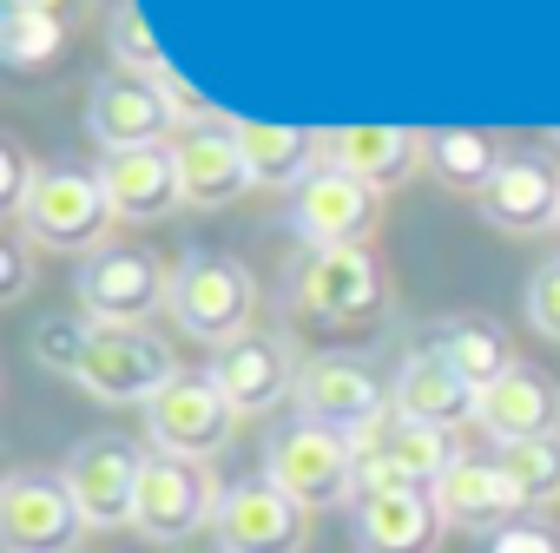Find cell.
<instances>
[{"label": "cell", "instance_id": "7402d4cb", "mask_svg": "<svg viewBox=\"0 0 560 553\" xmlns=\"http://www.w3.org/2000/svg\"><path fill=\"white\" fill-rule=\"evenodd\" d=\"M100 185L113 198V211L126 224H152V217H172L185 204V185H178V152L172 145H132V152H106L100 158Z\"/></svg>", "mask_w": 560, "mask_h": 553}, {"label": "cell", "instance_id": "ac0fdd59", "mask_svg": "<svg viewBox=\"0 0 560 553\" xmlns=\"http://www.w3.org/2000/svg\"><path fill=\"white\" fill-rule=\"evenodd\" d=\"M291 402H298V415H311V422H324V428H343V435H363L376 415H389L383 383H376L370 363H357V356H311Z\"/></svg>", "mask_w": 560, "mask_h": 553}, {"label": "cell", "instance_id": "cb8c5ba5", "mask_svg": "<svg viewBox=\"0 0 560 553\" xmlns=\"http://www.w3.org/2000/svg\"><path fill=\"white\" fill-rule=\"evenodd\" d=\"M435 507H442L448 527H468V533H501L508 520L527 514V501H521V487L508 481V468H501V461H475V455H462V461L435 481Z\"/></svg>", "mask_w": 560, "mask_h": 553}, {"label": "cell", "instance_id": "1f68e13d", "mask_svg": "<svg viewBox=\"0 0 560 553\" xmlns=\"http://www.w3.org/2000/svg\"><path fill=\"white\" fill-rule=\"evenodd\" d=\"M527 323H534L547 343H560V257H547V263L527 276Z\"/></svg>", "mask_w": 560, "mask_h": 553}, {"label": "cell", "instance_id": "30bf717a", "mask_svg": "<svg viewBox=\"0 0 560 553\" xmlns=\"http://www.w3.org/2000/svg\"><path fill=\"white\" fill-rule=\"evenodd\" d=\"M86 514L67 494L60 474H8L0 481V546L8 553H80L86 540Z\"/></svg>", "mask_w": 560, "mask_h": 553}, {"label": "cell", "instance_id": "277c9868", "mask_svg": "<svg viewBox=\"0 0 560 553\" xmlns=\"http://www.w3.org/2000/svg\"><path fill=\"white\" fill-rule=\"evenodd\" d=\"M73 291L100 330H145L159 310H172V270L139 244H100L93 257H80Z\"/></svg>", "mask_w": 560, "mask_h": 553}, {"label": "cell", "instance_id": "484cf974", "mask_svg": "<svg viewBox=\"0 0 560 553\" xmlns=\"http://www.w3.org/2000/svg\"><path fill=\"white\" fill-rule=\"evenodd\" d=\"M429 343H435L475 389H488V383H501V376L514 369V337H508L494 317H448Z\"/></svg>", "mask_w": 560, "mask_h": 553}, {"label": "cell", "instance_id": "44dd1931", "mask_svg": "<svg viewBox=\"0 0 560 553\" xmlns=\"http://www.w3.org/2000/svg\"><path fill=\"white\" fill-rule=\"evenodd\" d=\"M389 402L402 409V415H416V422H429V428H462V422H475L481 415V389L435 350V343H422V350H409L402 356V369H396V389H389Z\"/></svg>", "mask_w": 560, "mask_h": 553}, {"label": "cell", "instance_id": "6da1fadb", "mask_svg": "<svg viewBox=\"0 0 560 553\" xmlns=\"http://www.w3.org/2000/svg\"><path fill=\"white\" fill-rule=\"evenodd\" d=\"M198 119H211L198 99H191V86L178 80V73H165V80H145V73H100L93 80V93H86V139L100 145V152H132V145H165L178 126H198Z\"/></svg>", "mask_w": 560, "mask_h": 553}, {"label": "cell", "instance_id": "4fadbf2b", "mask_svg": "<svg viewBox=\"0 0 560 553\" xmlns=\"http://www.w3.org/2000/svg\"><path fill=\"white\" fill-rule=\"evenodd\" d=\"M376 217H383V191L337 172L330 158L291 191V231L304 237V250H350L376 231Z\"/></svg>", "mask_w": 560, "mask_h": 553}, {"label": "cell", "instance_id": "3957f363", "mask_svg": "<svg viewBox=\"0 0 560 553\" xmlns=\"http://www.w3.org/2000/svg\"><path fill=\"white\" fill-rule=\"evenodd\" d=\"M257 317V276L224 250H185L172 270V323L211 350L237 343Z\"/></svg>", "mask_w": 560, "mask_h": 553}, {"label": "cell", "instance_id": "7c38bea8", "mask_svg": "<svg viewBox=\"0 0 560 553\" xmlns=\"http://www.w3.org/2000/svg\"><path fill=\"white\" fill-rule=\"evenodd\" d=\"M139 474H145V455H139L126 435H86V442H73V455L60 461V481H67V494L80 501V514H86L93 533L132 527Z\"/></svg>", "mask_w": 560, "mask_h": 553}, {"label": "cell", "instance_id": "603a6c76", "mask_svg": "<svg viewBox=\"0 0 560 553\" xmlns=\"http://www.w3.org/2000/svg\"><path fill=\"white\" fill-rule=\"evenodd\" d=\"M475 422H481V435L501 442V448L534 442V435H560V383L540 376V369H527V363H514L501 383L481 389V415H475Z\"/></svg>", "mask_w": 560, "mask_h": 553}, {"label": "cell", "instance_id": "d6a6232c", "mask_svg": "<svg viewBox=\"0 0 560 553\" xmlns=\"http://www.w3.org/2000/svg\"><path fill=\"white\" fill-rule=\"evenodd\" d=\"M34 178H40V165L27 158V145L21 139H0V204H8V217H21Z\"/></svg>", "mask_w": 560, "mask_h": 553}, {"label": "cell", "instance_id": "4316f807", "mask_svg": "<svg viewBox=\"0 0 560 553\" xmlns=\"http://www.w3.org/2000/svg\"><path fill=\"white\" fill-rule=\"evenodd\" d=\"M494 172H501V152H494L488 132H475V126H442V132H429V178H435L442 191L481 198Z\"/></svg>", "mask_w": 560, "mask_h": 553}, {"label": "cell", "instance_id": "ba28073f", "mask_svg": "<svg viewBox=\"0 0 560 553\" xmlns=\"http://www.w3.org/2000/svg\"><path fill=\"white\" fill-rule=\"evenodd\" d=\"M139 415H145L152 455H178V461H211L237 428V409L211 376H172Z\"/></svg>", "mask_w": 560, "mask_h": 553}, {"label": "cell", "instance_id": "d4e9b609", "mask_svg": "<svg viewBox=\"0 0 560 553\" xmlns=\"http://www.w3.org/2000/svg\"><path fill=\"white\" fill-rule=\"evenodd\" d=\"M231 126H237L244 158H250V178L270 185V191H298V185L324 165V132L270 126V119H231Z\"/></svg>", "mask_w": 560, "mask_h": 553}, {"label": "cell", "instance_id": "8d00e7d4", "mask_svg": "<svg viewBox=\"0 0 560 553\" xmlns=\"http://www.w3.org/2000/svg\"><path fill=\"white\" fill-rule=\"evenodd\" d=\"M553 139H560V132H553Z\"/></svg>", "mask_w": 560, "mask_h": 553}, {"label": "cell", "instance_id": "f546056e", "mask_svg": "<svg viewBox=\"0 0 560 553\" xmlns=\"http://www.w3.org/2000/svg\"><path fill=\"white\" fill-rule=\"evenodd\" d=\"M106 54L119 60V73H145V80H165V54L139 14V0H113V14H106Z\"/></svg>", "mask_w": 560, "mask_h": 553}, {"label": "cell", "instance_id": "8992f818", "mask_svg": "<svg viewBox=\"0 0 560 553\" xmlns=\"http://www.w3.org/2000/svg\"><path fill=\"white\" fill-rule=\"evenodd\" d=\"M455 435L429 428L416 415H402L389 402V415H376L357 435V494H396V487H435L455 468Z\"/></svg>", "mask_w": 560, "mask_h": 553}, {"label": "cell", "instance_id": "8fae6325", "mask_svg": "<svg viewBox=\"0 0 560 553\" xmlns=\"http://www.w3.org/2000/svg\"><path fill=\"white\" fill-rule=\"evenodd\" d=\"M218 553H304L311 546V507H298L270 474H250L224 487V507L211 520Z\"/></svg>", "mask_w": 560, "mask_h": 553}, {"label": "cell", "instance_id": "83f0119b", "mask_svg": "<svg viewBox=\"0 0 560 553\" xmlns=\"http://www.w3.org/2000/svg\"><path fill=\"white\" fill-rule=\"evenodd\" d=\"M67 47V21L47 14V8H14L8 0V14H0V60H8L14 73H34L47 60H60Z\"/></svg>", "mask_w": 560, "mask_h": 553}, {"label": "cell", "instance_id": "52a82bcc", "mask_svg": "<svg viewBox=\"0 0 560 553\" xmlns=\"http://www.w3.org/2000/svg\"><path fill=\"white\" fill-rule=\"evenodd\" d=\"M224 507V487L211 474V461H178V455H145L139 474V507H132V533L152 546H185L198 540Z\"/></svg>", "mask_w": 560, "mask_h": 553}, {"label": "cell", "instance_id": "e0dca14e", "mask_svg": "<svg viewBox=\"0 0 560 553\" xmlns=\"http://www.w3.org/2000/svg\"><path fill=\"white\" fill-rule=\"evenodd\" d=\"M172 152H178L185 204H198V211H224V204H237V198L257 185L231 119H198V126H185Z\"/></svg>", "mask_w": 560, "mask_h": 553}, {"label": "cell", "instance_id": "2e32d148", "mask_svg": "<svg viewBox=\"0 0 560 553\" xmlns=\"http://www.w3.org/2000/svg\"><path fill=\"white\" fill-rule=\"evenodd\" d=\"M475 211L494 231H514V237L560 231V165L547 152H508L501 172L488 178V191L475 198Z\"/></svg>", "mask_w": 560, "mask_h": 553}, {"label": "cell", "instance_id": "7a4b0ae2", "mask_svg": "<svg viewBox=\"0 0 560 553\" xmlns=\"http://www.w3.org/2000/svg\"><path fill=\"white\" fill-rule=\"evenodd\" d=\"M264 474L311 514L357 507V435L324 428L311 415H291V422H277L270 442H264Z\"/></svg>", "mask_w": 560, "mask_h": 553}, {"label": "cell", "instance_id": "d6986e66", "mask_svg": "<svg viewBox=\"0 0 560 553\" xmlns=\"http://www.w3.org/2000/svg\"><path fill=\"white\" fill-rule=\"evenodd\" d=\"M448 533L435 487H396V494H357L350 540L357 553H435Z\"/></svg>", "mask_w": 560, "mask_h": 553}, {"label": "cell", "instance_id": "9c48e42d", "mask_svg": "<svg viewBox=\"0 0 560 553\" xmlns=\"http://www.w3.org/2000/svg\"><path fill=\"white\" fill-rule=\"evenodd\" d=\"M178 369L172 343L152 337V330H100L93 323V343H86V363H80V389L93 402H126V409H145Z\"/></svg>", "mask_w": 560, "mask_h": 553}, {"label": "cell", "instance_id": "ffe728a7", "mask_svg": "<svg viewBox=\"0 0 560 553\" xmlns=\"http://www.w3.org/2000/svg\"><path fill=\"white\" fill-rule=\"evenodd\" d=\"M324 158L350 178H363L370 191H396L416 172H429V132L409 126H337L324 132Z\"/></svg>", "mask_w": 560, "mask_h": 553}, {"label": "cell", "instance_id": "5bb4252c", "mask_svg": "<svg viewBox=\"0 0 560 553\" xmlns=\"http://www.w3.org/2000/svg\"><path fill=\"white\" fill-rule=\"evenodd\" d=\"M291 304L317 323H363L383 304V270L363 244L350 250H304L291 270Z\"/></svg>", "mask_w": 560, "mask_h": 553}, {"label": "cell", "instance_id": "9a60e30c", "mask_svg": "<svg viewBox=\"0 0 560 553\" xmlns=\"http://www.w3.org/2000/svg\"><path fill=\"white\" fill-rule=\"evenodd\" d=\"M205 376L231 396L237 415H264V409H277L284 396H298L304 363H298L291 337H277V330H244L237 343L211 350V369H205Z\"/></svg>", "mask_w": 560, "mask_h": 553}, {"label": "cell", "instance_id": "4dcf8cb0", "mask_svg": "<svg viewBox=\"0 0 560 553\" xmlns=\"http://www.w3.org/2000/svg\"><path fill=\"white\" fill-rule=\"evenodd\" d=\"M86 343H93V317H40L27 350L47 376H73L80 383V363H86Z\"/></svg>", "mask_w": 560, "mask_h": 553}, {"label": "cell", "instance_id": "d590c367", "mask_svg": "<svg viewBox=\"0 0 560 553\" xmlns=\"http://www.w3.org/2000/svg\"><path fill=\"white\" fill-rule=\"evenodd\" d=\"M14 8H47V14H60V8H67V0H14Z\"/></svg>", "mask_w": 560, "mask_h": 553}, {"label": "cell", "instance_id": "836d02e7", "mask_svg": "<svg viewBox=\"0 0 560 553\" xmlns=\"http://www.w3.org/2000/svg\"><path fill=\"white\" fill-rule=\"evenodd\" d=\"M488 553H560V527L521 514V520H508L501 533H488Z\"/></svg>", "mask_w": 560, "mask_h": 553}, {"label": "cell", "instance_id": "e575fe53", "mask_svg": "<svg viewBox=\"0 0 560 553\" xmlns=\"http://www.w3.org/2000/svg\"><path fill=\"white\" fill-rule=\"evenodd\" d=\"M27 284H34V237L14 224V237L0 244V297H27Z\"/></svg>", "mask_w": 560, "mask_h": 553}, {"label": "cell", "instance_id": "f1b7e54d", "mask_svg": "<svg viewBox=\"0 0 560 553\" xmlns=\"http://www.w3.org/2000/svg\"><path fill=\"white\" fill-rule=\"evenodd\" d=\"M508 468V481L521 487L527 507H553L560 501V435H534V442H514L494 455Z\"/></svg>", "mask_w": 560, "mask_h": 553}, {"label": "cell", "instance_id": "5b68a950", "mask_svg": "<svg viewBox=\"0 0 560 553\" xmlns=\"http://www.w3.org/2000/svg\"><path fill=\"white\" fill-rule=\"evenodd\" d=\"M113 217L119 211H113L100 172H86V165H40V178H34V191H27V204H21L14 224L40 250H80V257H93L106 244Z\"/></svg>", "mask_w": 560, "mask_h": 553}]
</instances>
